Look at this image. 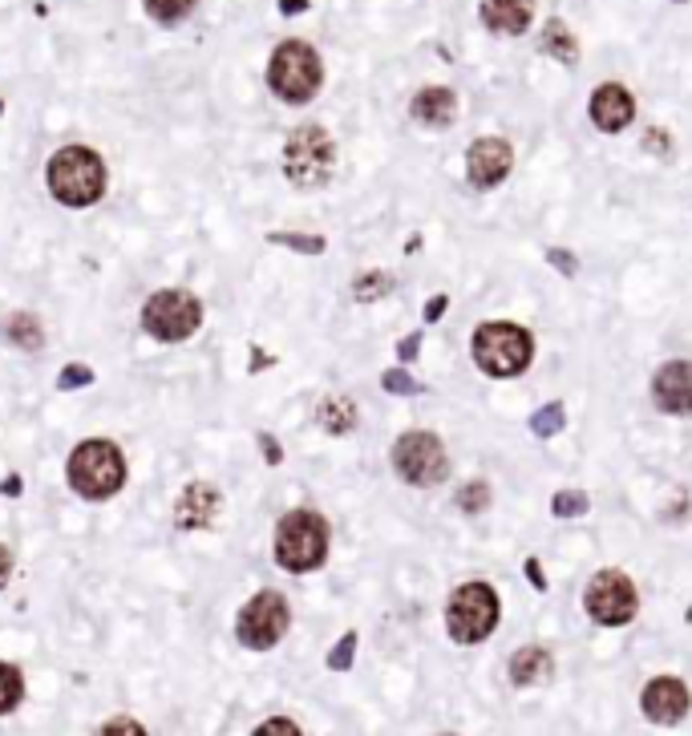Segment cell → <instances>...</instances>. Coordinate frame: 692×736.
<instances>
[{
    "label": "cell",
    "instance_id": "cell-1",
    "mask_svg": "<svg viewBox=\"0 0 692 736\" xmlns=\"http://www.w3.org/2000/svg\"><path fill=\"white\" fill-rule=\"evenodd\" d=\"M130 477L127 453L110 437H86L65 458V486L86 502H110Z\"/></svg>",
    "mask_w": 692,
    "mask_h": 736
},
{
    "label": "cell",
    "instance_id": "cell-2",
    "mask_svg": "<svg viewBox=\"0 0 692 736\" xmlns=\"http://www.w3.org/2000/svg\"><path fill=\"white\" fill-rule=\"evenodd\" d=\"M45 187L62 207L86 211V207L106 199L110 171H106V158L94 146H62L45 163Z\"/></svg>",
    "mask_w": 692,
    "mask_h": 736
},
{
    "label": "cell",
    "instance_id": "cell-3",
    "mask_svg": "<svg viewBox=\"0 0 692 736\" xmlns=\"http://www.w3.org/2000/svg\"><path fill=\"white\" fill-rule=\"evenodd\" d=\"M328 542H332V530H328V518L316 510H288L279 514L276 523V562L288 574H312L328 562Z\"/></svg>",
    "mask_w": 692,
    "mask_h": 736
},
{
    "label": "cell",
    "instance_id": "cell-4",
    "mask_svg": "<svg viewBox=\"0 0 692 736\" xmlns=\"http://www.w3.org/2000/svg\"><path fill=\"white\" fill-rule=\"evenodd\" d=\"M474 364H479L486 376H498V381H510V376H523L535 361V337H530L523 325H510V320H486V325L474 328Z\"/></svg>",
    "mask_w": 692,
    "mask_h": 736
},
{
    "label": "cell",
    "instance_id": "cell-5",
    "mask_svg": "<svg viewBox=\"0 0 692 736\" xmlns=\"http://www.w3.org/2000/svg\"><path fill=\"white\" fill-rule=\"evenodd\" d=\"M267 86L279 101L288 106H304L312 101L325 86V65H320V53L308 45V41H279L272 62H267Z\"/></svg>",
    "mask_w": 692,
    "mask_h": 736
},
{
    "label": "cell",
    "instance_id": "cell-6",
    "mask_svg": "<svg viewBox=\"0 0 692 736\" xmlns=\"http://www.w3.org/2000/svg\"><path fill=\"white\" fill-rule=\"evenodd\" d=\"M139 325L158 344H183L202 328V304L187 287H158L142 304Z\"/></svg>",
    "mask_w": 692,
    "mask_h": 736
},
{
    "label": "cell",
    "instance_id": "cell-7",
    "mask_svg": "<svg viewBox=\"0 0 692 736\" xmlns=\"http://www.w3.org/2000/svg\"><path fill=\"white\" fill-rule=\"evenodd\" d=\"M332 171H337V142H332V134L316 122L296 125L288 142H284V175H288L292 187H328Z\"/></svg>",
    "mask_w": 692,
    "mask_h": 736
},
{
    "label": "cell",
    "instance_id": "cell-8",
    "mask_svg": "<svg viewBox=\"0 0 692 736\" xmlns=\"http://www.w3.org/2000/svg\"><path fill=\"white\" fill-rule=\"evenodd\" d=\"M503 603L491 583H462L446 603V627L453 644H482L498 627Z\"/></svg>",
    "mask_w": 692,
    "mask_h": 736
},
{
    "label": "cell",
    "instance_id": "cell-9",
    "mask_svg": "<svg viewBox=\"0 0 692 736\" xmlns=\"http://www.w3.org/2000/svg\"><path fill=\"white\" fill-rule=\"evenodd\" d=\"M393 470H397V477L402 482H409V486H441L446 477H450V453H446V446H441L438 433H429V429H409V433H402L397 441H393Z\"/></svg>",
    "mask_w": 692,
    "mask_h": 736
},
{
    "label": "cell",
    "instance_id": "cell-10",
    "mask_svg": "<svg viewBox=\"0 0 692 736\" xmlns=\"http://www.w3.org/2000/svg\"><path fill=\"white\" fill-rule=\"evenodd\" d=\"M288 627H292V607L272 586L255 591L252 600L240 607V615H235V639L248 651H272L279 639L288 636Z\"/></svg>",
    "mask_w": 692,
    "mask_h": 736
},
{
    "label": "cell",
    "instance_id": "cell-11",
    "mask_svg": "<svg viewBox=\"0 0 692 736\" xmlns=\"http://www.w3.org/2000/svg\"><path fill=\"white\" fill-rule=\"evenodd\" d=\"M583 607L595 624L624 627L640 612V595H636V583L624 571H600L583 591Z\"/></svg>",
    "mask_w": 692,
    "mask_h": 736
},
{
    "label": "cell",
    "instance_id": "cell-12",
    "mask_svg": "<svg viewBox=\"0 0 692 736\" xmlns=\"http://www.w3.org/2000/svg\"><path fill=\"white\" fill-rule=\"evenodd\" d=\"M515 166V151L506 138H479L466 151V178L479 190H494L498 183H506Z\"/></svg>",
    "mask_w": 692,
    "mask_h": 736
},
{
    "label": "cell",
    "instance_id": "cell-13",
    "mask_svg": "<svg viewBox=\"0 0 692 736\" xmlns=\"http://www.w3.org/2000/svg\"><path fill=\"white\" fill-rule=\"evenodd\" d=\"M219 510H223V490L211 486V482H190V486L178 490L175 498V526L183 535L211 530Z\"/></svg>",
    "mask_w": 692,
    "mask_h": 736
},
{
    "label": "cell",
    "instance_id": "cell-14",
    "mask_svg": "<svg viewBox=\"0 0 692 736\" xmlns=\"http://www.w3.org/2000/svg\"><path fill=\"white\" fill-rule=\"evenodd\" d=\"M640 708L652 724H677L689 716L692 696H689V688H684V680H677V675H656V680H648V688H644Z\"/></svg>",
    "mask_w": 692,
    "mask_h": 736
},
{
    "label": "cell",
    "instance_id": "cell-15",
    "mask_svg": "<svg viewBox=\"0 0 692 736\" xmlns=\"http://www.w3.org/2000/svg\"><path fill=\"white\" fill-rule=\"evenodd\" d=\"M656 409L668 417H689L692 413V361H668L652 376Z\"/></svg>",
    "mask_w": 692,
    "mask_h": 736
},
{
    "label": "cell",
    "instance_id": "cell-16",
    "mask_svg": "<svg viewBox=\"0 0 692 736\" xmlns=\"http://www.w3.org/2000/svg\"><path fill=\"white\" fill-rule=\"evenodd\" d=\"M587 113H592V122L604 130V134H619L624 125L636 118V98H631L628 89L619 86V81H607L592 94L587 101Z\"/></svg>",
    "mask_w": 692,
    "mask_h": 736
},
{
    "label": "cell",
    "instance_id": "cell-17",
    "mask_svg": "<svg viewBox=\"0 0 692 736\" xmlns=\"http://www.w3.org/2000/svg\"><path fill=\"white\" fill-rule=\"evenodd\" d=\"M409 113H414V122L429 125V130H446L458 118V98L446 86H426L417 89V98L409 101Z\"/></svg>",
    "mask_w": 692,
    "mask_h": 736
},
{
    "label": "cell",
    "instance_id": "cell-18",
    "mask_svg": "<svg viewBox=\"0 0 692 736\" xmlns=\"http://www.w3.org/2000/svg\"><path fill=\"white\" fill-rule=\"evenodd\" d=\"M530 17H535V0H482V25L491 33L518 37L530 29Z\"/></svg>",
    "mask_w": 692,
    "mask_h": 736
},
{
    "label": "cell",
    "instance_id": "cell-19",
    "mask_svg": "<svg viewBox=\"0 0 692 736\" xmlns=\"http://www.w3.org/2000/svg\"><path fill=\"white\" fill-rule=\"evenodd\" d=\"M551 672H554V660L547 648H518L515 656H510V680H515L518 688L542 684V680H551Z\"/></svg>",
    "mask_w": 692,
    "mask_h": 736
},
{
    "label": "cell",
    "instance_id": "cell-20",
    "mask_svg": "<svg viewBox=\"0 0 692 736\" xmlns=\"http://www.w3.org/2000/svg\"><path fill=\"white\" fill-rule=\"evenodd\" d=\"M0 332H4V340L21 352L45 349V325H41V316H33V312H13L9 320H4Z\"/></svg>",
    "mask_w": 692,
    "mask_h": 736
},
{
    "label": "cell",
    "instance_id": "cell-21",
    "mask_svg": "<svg viewBox=\"0 0 692 736\" xmlns=\"http://www.w3.org/2000/svg\"><path fill=\"white\" fill-rule=\"evenodd\" d=\"M316 421L332 437H344L356 429V405L349 397H325L316 405Z\"/></svg>",
    "mask_w": 692,
    "mask_h": 736
},
{
    "label": "cell",
    "instance_id": "cell-22",
    "mask_svg": "<svg viewBox=\"0 0 692 736\" xmlns=\"http://www.w3.org/2000/svg\"><path fill=\"white\" fill-rule=\"evenodd\" d=\"M539 45H542V53H547V57H554V62H563V65H575V62H580V45H575V33H571V29H567L563 21H547Z\"/></svg>",
    "mask_w": 692,
    "mask_h": 736
},
{
    "label": "cell",
    "instance_id": "cell-23",
    "mask_svg": "<svg viewBox=\"0 0 692 736\" xmlns=\"http://www.w3.org/2000/svg\"><path fill=\"white\" fill-rule=\"evenodd\" d=\"M25 704V672L13 660H0V716H13Z\"/></svg>",
    "mask_w": 692,
    "mask_h": 736
},
{
    "label": "cell",
    "instance_id": "cell-24",
    "mask_svg": "<svg viewBox=\"0 0 692 736\" xmlns=\"http://www.w3.org/2000/svg\"><path fill=\"white\" fill-rule=\"evenodd\" d=\"M393 279L389 272H365V275H356L353 279V300L356 304H377V300H385L393 292Z\"/></svg>",
    "mask_w": 692,
    "mask_h": 736
},
{
    "label": "cell",
    "instance_id": "cell-25",
    "mask_svg": "<svg viewBox=\"0 0 692 736\" xmlns=\"http://www.w3.org/2000/svg\"><path fill=\"white\" fill-rule=\"evenodd\" d=\"M195 4H199V0H142L146 17L158 21V25H178V21H187V17L195 13Z\"/></svg>",
    "mask_w": 692,
    "mask_h": 736
},
{
    "label": "cell",
    "instance_id": "cell-26",
    "mask_svg": "<svg viewBox=\"0 0 692 736\" xmlns=\"http://www.w3.org/2000/svg\"><path fill=\"white\" fill-rule=\"evenodd\" d=\"M563 425H567L563 400H551V405H542V409L530 413V433H535V437H554V433H563Z\"/></svg>",
    "mask_w": 692,
    "mask_h": 736
},
{
    "label": "cell",
    "instance_id": "cell-27",
    "mask_svg": "<svg viewBox=\"0 0 692 736\" xmlns=\"http://www.w3.org/2000/svg\"><path fill=\"white\" fill-rule=\"evenodd\" d=\"M587 510H592V498H587L583 490H559V494L551 498L554 518H583Z\"/></svg>",
    "mask_w": 692,
    "mask_h": 736
},
{
    "label": "cell",
    "instance_id": "cell-28",
    "mask_svg": "<svg viewBox=\"0 0 692 736\" xmlns=\"http://www.w3.org/2000/svg\"><path fill=\"white\" fill-rule=\"evenodd\" d=\"M267 243H276V248H292L300 251V255H325V235H296V231H272Z\"/></svg>",
    "mask_w": 692,
    "mask_h": 736
},
{
    "label": "cell",
    "instance_id": "cell-29",
    "mask_svg": "<svg viewBox=\"0 0 692 736\" xmlns=\"http://www.w3.org/2000/svg\"><path fill=\"white\" fill-rule=\"evenodd\" d=\"M491 506V486L486 482H470V486L458 490V510L462 514H482Z\"/></svg>",
    "mask_w": 692,
    "mask_h": 736
},
{
    "label": "cell",
    "instance_id": "cell-30",
    "mask_svg": "<svg viewBox=\"0 0 692 736\" xmlns=\"http://www.w3.org/2000/svg\"><path fill=\"white\" fill-rule=\"evenodd\" d=\"M381 388H385V393H397V397H417V393H426V385L414 381L405 369H389V373L381 376Z\"/></svg>",
    "mask_w": 692,
    "mask_h": 736
},
{
    "label": "cell",
    "instance_id": "cell-31",
    "mask_svg": "<svg viewBox=\"0 0 692 736\" xmlns=\"http://www.w3.org/2000/svg\"><path fill=\"white\" fill-rule=\"evenodd\" d=\"M94 736H151L146 733V724L134 721V716H110V721H101L94 728Z\"/></svg>",
    "mask_w": 692,
    "mask_h": 736
},
{
    "label": "cell",
    "instance_id": "cell-32",
    "mask_svg": "<svg viewBox=\"0 0 692 736\" xmlns=\"http://www.w3.org/2000/svg\"><path fill=\"white\" fill-rule=\"evenodd\" d=\"M353 656H356V631H344L337 648L328 651V668H332V672H349V668H353Z\"/></svg>",
    "mask_w": 692,
    "mask_h": 736
},
{
    "label": "cell",
    "instance_id": "cell-33",
    "mask_svg": "<svg viewBox=\"0 0 692 736\" xmlns=\"http://www.w3.org/2000/svg\"><path fill=\"white\" fill-rule=\"evenodd\" d=\"M94 385V369L89 364H65L62 373H57V388L62 393H74V388H89Z\"/></svg>",
    "mask_w": 692,
    "mask_h": 736
},
{
    "label": "cell",
    "instance_id": "cell-34",
    "mask_svg": "<svg viewBox=\"0 0 692 736\" xmlns=\"http://www.w3.org/2000/svg\"><path fill=\"white\" fill-rule=\"evenodd\" d=\"M252 736H304V733H300V724L288 721V716H267Z\"/></svg>",
    "mask_w": 692,
    "mask_h": 736
},
{
    "label": "cell",
    "instance_id": "cell-35",
    "mask_svg": "<svg viewBox=\"0 0 692 736\" xmlns=\"http://www.w3.org/2000/svg\"><path fill=\"white\" fill-rule=\"evenodd\" d=\"M547 263H551V267H559L563 275H575V272H580V260H575L571 251H563V248H551V251H547Z\"/></svg>",
    "mask_w": 692,
    "mask_h": 736
},
{
    "label": "cell",
    "instance_id": "cell-36",
    "mask_svg": "<svg viewBox=\"0 0 692 736\" xmlns=\"http://www.w3.org/2000/svg\"><path fill=\"white\" fill-rule=\"evenodd\" d=\"M255 441H260V450H264V462L267 465H279V462H284V450H279V441L272 433H264V429H260V433H255Z\"/></svg>",
    "mask_w": 692,
    "mask_h": 736
},
{
    "label": "cell",
    "instance_id": "cell-37",
    "mask_svg": "<svg viewBox=\"0 0 692 736\" xmlns=\"http://www.w3.org/2000/svg\"><path fill=\"white\" fill-rule=\"evenodd\" d=\"M417 352H421V332H409V337L397 344V356H402V364L417 361Z\"/></svg>",
    "mask_w": 692,
    "mask_h": 736
},
{
    "label": "cell",
    "instance_id": "cell-38",
    "mask_svg": "<svg viewBox=\"0 0 692 736\" xmlns=\"http://www.w3.org/2000/svg\"><path fill=\"white\" fill-rule=\"evenodd\" d=\"M13 567H17L13 550H9V547H4V542H0V591L9 586V579H13Z\"/></svg>",
    "mask_w": 692,
    "mask_h": 736
},
{
    "label": "cell",
    "instance_id": "cell-39",
    "mask_svg": "<svg viewBox=\"0 0 692 736\" xmlns=\"http://www.w3.org/2000/svg\"><path fill=\"white\" fill-rule=\"evenodd\" d=\"M523 571H527V579L539 586V591H547V574H542V562L539 559H527V567H523Z\"/></svg>",
    "mask_w": 692,
    "mask_h": 736
},
{
    "label": "cell",
    "instance_id": "cell-40",
    "mask_svg": "<svg viewBox=\"0 0 692 736\" xmlns=\"http://www.w3.org/2000/svg\"><path fill=\"white\" fill-rule=\"evenodd\" d=\"M446 304H450V300H446V296H433V300L426 304V320H429V325H433V320H441V316H446Z\"/></svg>",
    "mask_w": 692,
    "mask_h": 736
},
{
    "label": "cell",
    "instance_id": "cell-41",
    "mask_svg": "<svg viewBox=\"0 0 692 736\" xmlns=\"http://www.w3.org/2000/svg\"><path fill=\"white\" fill-rule=\"evenodd\" d=\"M279 13H284V17L308 13V0H279Z\"/></svg>",
    "mask_w": 692,
    "mask_h": 736
},
{
    "label": "cell",
    "instance_id": "cell-42",
    "mask_svg": "<svg viewBox=\"0 0 692 736\" xmlns=\"http://www.w3.org/2000/svg\"><path fill=\"white\" fill-rule=\"evenodd\" d=\"M0 490H4L9 498H13V494H21V477H17V474H9V477H4V486H0Z\"/></svg>",
    "mask_w": 692,
    "mask_h": 736
},
{
    "label": "cell",
    "instance_id": "cell-43",
    "mask_svg": "<svg viewBox=\"0 0 692 736\" xmlns=\"http://www.w3.org/2000/svg\"><path fill=\"white\" fill-rule=\"evenodd\" d=\"M0 113H4V101H0Z\"/></svg>",
    "mask_w": 692,
    "mask_h": 736
}]
</instances>
